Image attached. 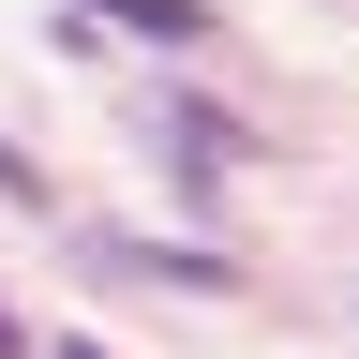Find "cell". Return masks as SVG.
Masks as SVG:
<instances>
[{
  "label": "cell",
  "instance_id": "6da1fadb",
  "mask_svg": "<svg viewBox=\"0 0 359 359\" xmlns=\"http://www.w3.org/2000/svg\"><path fill=\"white\" fill-rule=\"evenodd\" d=\"M165 150H180V165H195V180H224V165H240V150H255V135H240V120H224V105H165Z\"/></svg>",
  "mask_w": 359,
  "mask_h": 359
},
{
  "label": "cell",
  "instance_id": "7a4b0ae2",
  "mask_svg": "<svg viewBox=\"0 0 359 359\" xmlns=\"http://www.w3.org/2000/svg\"><path fill=\"white\" fill-rule=\"evenodd\" d=\"M105 30H150V45H210L224 15H210V0H105Z\"/></svg>",
  "mask_w": 359,
  "mask_h": 359
},
{
  "label": "cell",
  "instance_id": "3957f363",
  "mask_svg": "<svg viewBox=\"0 0 359 359\" xmlns=\"http://www.w3.org/2000/svg\"><path fill=\"white\" fill-rule=\"evenodd\" d=\"M0 195H15V210H45V180H30V150H0Z\"/></svg>",
  "mask_w": 359,
  "mask_h": 359
},
{
  "label": "cell",
  "instance_id": "277c9868",
  "mask_svg": "<svg viewBox=\"0 0 359 359\" xmlns=\"http://www.w3.org/2000/svg\"><path fill=\"white\" fill-rule=\"evenodd\" d=\"M0 359H30V330H15V314H0Z\"/></svg>",
  "mask_w": 359,
  "mask_h": 359
},
{
  "label": "cell",
  "instance_id": "5b68a950",
  "mask_svg": "<svg viewBox=\"0 0 359 359\" xmlns=\"http://www.w3.org/2000/svg\"><path fill=\"white\" fill-rule=\"evenodd\" d=\"M45 359H105V344H45Z\"/></svg>",
  "mask_w": 359,
  "mask_h": 359
}]
</instances>
